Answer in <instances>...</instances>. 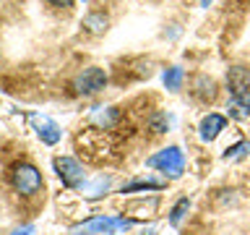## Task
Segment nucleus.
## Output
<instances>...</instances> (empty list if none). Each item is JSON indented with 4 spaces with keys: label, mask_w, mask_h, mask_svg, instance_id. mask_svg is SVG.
I'll use <instances>...</instances> for the list:
<instances>
[{
    "label": "nucleus",
    "mask_w": 250,
    "mask_h": 235,
    "mask_svg": "<svg viewBox=\"0 0 250 235\" xmlns=\"http://www.w3.org/2000/svg\"><path fill=\"white\" fill-rule=\"evenodd\" d=\"M55 172H58V178L62 180V186H68V188L83 186V178H86L81 162L73 160V157H58V160H55Z\"/></svg>",
    "instance_id": "nucleus-5"
},
{
    "label": "nucleus",
    "mask_w": 250,
    "mask_h": 235,
    "mask_svg": "<svg viewBox=\"0 0 250 235\" xmlns=\"http://www.w3.org/2000/svg\"><path fill=\"white\" fill-rule=\"evenodd\" d=\"M11 183L21 196H34V193L42 191L44 180H42V172H39L31 162H21L11 170Z\"/></svg>",
    "instance_id": "nucleus-1"
},
{
    "label": "nucleus",
    "mask_w": 250,
    "mask_h": 235,
    "mask_svg": "<svg viewBox=\"0 0 250 235\" xmlns=\"http://www.w3.org/2000/svg\"><path fill=\"white\" fill-rule=\"evenodd\" d=\"M136 225L133 219H125V217H94V219H86V222L78 227L83 233H99V235H115V233H125Z\"/></svg>",
    "instance_id": "nucleus-3"
},
{
    "label": "nucleus",
    "mask_w": 250,
    "mask_h": 235,
    "mask_svg": "<svg viewBox=\"0 0 250 235\" xmlns=\"http://www.w3.org/2000/svg\"><path fill=\"white\" fill-rule=\"evenodd\" d=\"M227 89H229L232 97H245V94H250V68L232 66L227 70Z\"/></svg>",
    "instance_id": "nucleus-6"
},
{
    "label": "nucleus",
    "mask_w": 250,
    "mask_h": 235,
    "mask_svg": "<svg viewBox=\"0 0 250 235\" xmlns=\"http://www.w3.org/2000/svg\"><path fill=\"white\" fill-rule=\"evenodd\" d=\"M144 188H154V191H159V188H164V183H159V180H136V183H130V186H123V193L144 191Z\"/></svg>",
    "instance_id": "nucleus-14"
},
{
    "label": "nucleus",
    "mask_w": 250,
    "mask_h": 235,
    "mask_svg": "<svg viewBox=\"0 0 250 235\" xmlns=\"http://www.w3.org/2000/svg\"><path fill=\"white\" fill-rule=\"evenodd\" d=\"M104 84H107V73H104L102 68H97V66L83 68L81 73L73 78L76 94H83V97H91V94L102 92V89H104Z\"/></svg>",
    "instance_id": "nucleus-4"
},
{
    "label": "nucleus",
    "mask_w": 250,
    "mask_h": 235,
    "mask_svg": "<svg viewBox=\"0 0 250 235\" xmlns=\"http://www.w3.org/2000/svg\"><path fill=\"white\" fill-rule=\"evenodd\" d=\"M148 167H159L162 172H167L169 178H180L183 175V167H185V160H183V152L177 146H167L162 149L159 154L148 157Z\"/></svg>",
    "instance_id": "nucleus-2"
},
{
    "label": "nucleus",
    "mask_w": 250,
    "mask_h": 235,
    "mask_svg": "<svg viewBox=\"0 0 250 235\" xmlns=\"http://www.w3.org/2000/svg\"><path fill=\"white\" fill-rule=\"evenodd\" d=\"M229 115L237 118V120H242V118H250V94H245V97H232V102H229Z\"/></svg>",
    "instance_id": "nucleus-11"
},
{
    "label": "nucleus",
    "mask_w": 250,
    "mask_h": 235,
    "mask_svg": "<svg viewBox=\"0 0 250 235\" xmlns=\"http://www.w3.org/2000/svg\"><path fill=\"white\" fill-rule=\"evenodd\" d=\"M34 125H37V133H39V139L44 141V144H58L60 141V125L50 120V118H34Z\"/></svg>",
    "instance_id": "nucleus-8"
},
{
    "label": "nucleus",
    "mask_w": 250,
    "mask_h": 235,
    "mask_svg": "<svg viewBox=\"0 0 250 235\" xmlns=\"http://www.w3.org/2000/svg\"><path fill=\"white\" fill-rule=\"evenodd\" d=\"M188 209H190V201H188V199H180L175 207H172V212H169V225L177 227L180 222H183V217H185Z\"/></svg>",
    "instance_id": "nucleus-13"
},
{
    "label": "nucleus",
    "mask_w": 250,
    "mask_h": 235,
    "mask_svg": "<svg viewBox=\"0 0 250 235\" xmlns=\"http://www.w3.org/2000/svg\"><path fill=\"white\" fill-rule=\"evenodd\" d=\"M107 24H109V19L102 11H94V13H89L83 19V29L89 31V34H104L107 31Z\"/></svg>",
    "instance_id": "nucleus-9"
},
{
    "label": "nucleus",
    "mask_w": 250,
    "mask_h": 235,
    "mask_svg": "<svg viewBox=\"0 0 250 235\" xmlns=\"http://www.w3.org/2000/svg\"><path fill=\"white\" fill-rule=\"evenodd\" d=\"M180 84H183V68H180V66L167 68V73H164V86H167L169 92H177Z\"/></svg>",
    "instance_id": "nucleus-12"
},
{
    "label": "nucleus",
    "mask_w": 250,
    "mask_h": 235,
    "mask_svg": "<svg viewBox=\"0 0 250 235\" xmlns=\"http://www.w3.org/2000/svg\"><path fill=\"white\" fill-rule=\"evenodd\" d=\"M224 125H227V118H224V115L208 113V115L201 120V139H203V141H214L219 133L224 131Z\"/></svg>",
    "instance_id": "nucleus-7"
},
{
    "label": "nucleus",
    "mask_w": 250,
    "mask_h": 235,
    "mask_svg": "<svg viewBox=\"0 0 250 235\" xmlns=\"http://www.w3.org/2000/svg\"><path fill=\"white\" fill-rule=\"evenodd\" d=\"M109 186H112V183H109V178L99 175L91 186H86V196H102L104 191H109Z\"/></svg>",
    "instance_id": "nucleus-15"
},
{
    "label": "nucleus",
    "mask_w": 250,
    "mask_h": 235,
    "mask_svg": "<svg viewBox=\"0 0 250 235\" xmlns=\"http://www.w3.org/2000/svg\"><path fill=\"white\" fill-rule=\"evenodd\" d=\"M195 97L198 99H214L216 97V84L208 76H195Z\"/></svg>",
    "instance_id": "nucleus-10"
},
{
    "label": "nucleus",
    "mask_w": 250,
    "mask_h": 235,
    "mask_svg": "<svg viewBox=\"0 0 250 235\" xmlns=\"http://www.w3.org/2000/svg\"><path fill=\"white\" fill-rule=\"evenodd\" d=\"M201 5H211V0H201Z\"/></svg>",
    "instance_id": "nucleus-19"
},
{
    "label": "nucleus",
    "mask_w": 250,
    "mask_h": 235,
    "mask_svg": "<svg viewBox=\"0 0 250 235\" xmlns=\"http://www.w3.org/2000/svg\"><path fill=\"white\" fill-rule=\"evenodd\" d=\"M146 235H156V233H146Z\"/></svg>",
    "instance_id": "nucleus-20"
},
{
    "label": "nucleus",
    "mask_w": 250,
    "mask_h": 235,
    "mask_svg": "<svg viewBox=\"0 0 250 235\" xmlns=\"http://www.w3.org/2000/svg\"><path fill=\"white\" fill-rule=\"evenodd\" d=\"M31 233H34V227H31V225H26V227H23V230L13 233V235H31Z\"/></svg>",
    "instance_id": "nucleus-18"
},
{
    "label": "nucleus",
    "mask_w": 250,
    "mask_h": 235,
    "mask_svg": "<svg viewBox=\"0 0 250 235\" xmlns=\"http://www.w3.org/2000/svg\"><path fill=\"white\" fill-rule=\"evenodd\" d=\"M248 152H250V144H248V141H240V144H234L232 149H227L224 160H234V157H242V154H248Z\"/></svg>",
    "instance_id": "nucleus-16"
},
{
    "label": "nucleus",
    "mask_w": 250,
    "mask_h": 235,
    "mask_svg": "<svg viewBox=\"0 0 250 235\" xmlns=\"http://www.w3.org/2000/svg\"><path fill=\"white\" fill-rule=\"evenodd\" d=\"M50 5H55V8H70L73 5V0H47Z\"/></svg>",
    "instance_id": "nucleus-17"
}]
</instances>
